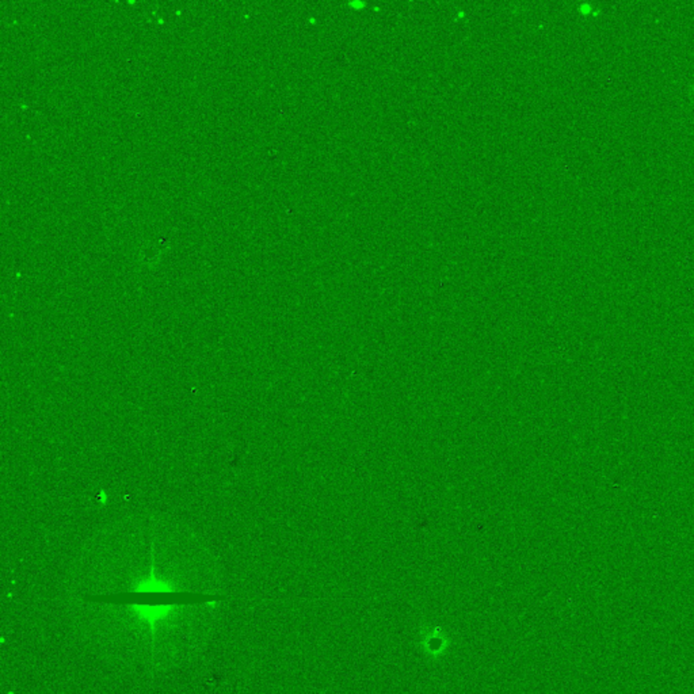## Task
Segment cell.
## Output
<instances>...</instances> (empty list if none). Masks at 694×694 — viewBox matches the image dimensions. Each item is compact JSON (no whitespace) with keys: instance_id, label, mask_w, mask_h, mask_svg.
Returning a JSON list of instances; mask_svg holds the SVG:
<instances>
[{"instance_id":"6da1fadb","label":"cell","mask_w":694,"mask_h":694,"mask_svg":"<svg viewBox=\"0 0 694 694\" xmlns=\"http://www.w3.org/2000/svg\"><path fill=\"white\" fill-rule=\"evenodd\" d=\"M449 646V634L441 627L425 625L419 630V647L430 659H438L445 655Z\"/></svg>"}]
</instances>
